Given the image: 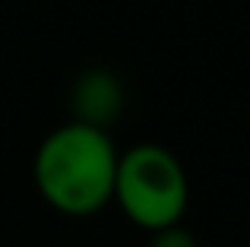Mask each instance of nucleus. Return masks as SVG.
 <instances>
[{"instance_id": "f257e3e1", "label": "nucleus", "mask_w": 250, "mask_h": 247, "mask_svg": "<svg viewBox=\"0 0 250 247\" xmlns=\"http://www.w3.org/2000/svg\"><path fill=\"white\" fill-rule=\"evenodd\" d=\"M117 159L121 152L108 130L67 121L38 143L32 181L51 209L70 219H89L114 203Z\"/></svg>"}, {"instance_id": "f03ea898", "label": "nucleus", "mask_w": 250, "mask_h": 247, "mask_svg": "<svg viewBox=\"0 0 250 247\" xmlns=\"http://www.w3.org/2000/svg\"><path fill=\"white\" fill-rule=\"evenodd\" d=\"M114 203L146 235L181 225L190 203V181L181 159L159 143H136L117 159Z\"/></svg>"}, {"instance_id": "7ed1b4c3", "label": "nucleus", "mask_w": 250, "mask_h": 247, "mask_svg": "<svg viewBox=\"0 0 250 247\" xmlns=\"http://www.w3.org/2000/svg\"><path fill=\"white\" fill-rule=\"evenodd\" d=\"M73 108L76 118L92 127H108V121L117 114L121 108V82L108 73V70H92L85 73L73 89Z\"/></svg>"}, {"instance_id": "20e7f679", "label": "nucleus", "mask_w": 250, "mask_h": 247, "mask_svg": "<svg viewBox=\"0 0 250 247\" xmlns=\"http://www.w3.org/2000/svg\"><path fill=\"white\" fill-rule=\"evenodd\" d=\"M146 247H200V241L193 238V231L184 228V225H168L149 235Z\"/></svg>"}]
</instances>
